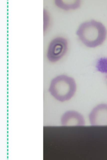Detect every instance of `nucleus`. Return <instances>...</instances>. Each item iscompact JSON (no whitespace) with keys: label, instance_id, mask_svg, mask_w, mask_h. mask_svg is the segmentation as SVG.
Instances as JSON below:
<instances>
[{"label":"nucleus","instance_id":"f257e3e1","mask_svg":"<svg viewBox=\"0 0 107 160\" xmlns=\"http://www.w3.org/2000/svg\"><path fill=\"white\" fill-rule=\"evenodd\" d=\"M76 34L84 46L93 48L105 43L107 38V29L99 21L88 20L79 25Z\"/></svg>","mask_w":107,"mask_h":160},{"label":"nucleus","instance_id":"f03ea898","mask_svg":"<svg viewBox=\"0 0 107 160\" xmlns=\"http://www.w3.org/2000/svg\"><path fill=\"white\" fill-rule=\"evenodd\" d=\"M77 89V83L73 78L61 75L51 80L49 91L55 100L64 102L70 100L74 97Z\"/></svg>","mask_w":107,"mask_h":160},{"label":"nucleus","instance_id":"7ed1b4c3","mask_svg":"<svg viewBox=\"0 0 107 160\" xmlns=\"http://www.w3.org/2000/svg\"><path fill=\"white\" fill-rule=\"evenodd\" d=\"M68 48V42L66 38L62 37L55 38L50 41L48 48V60L51 63L59 62L66 55Z\"/></svg>","mask_w":107,"mask_h":160},{"label":"nucleus","instance_id":"20e7f679","mask_svg":"<svg viewBox=\"0 0 107 160\" xmlns=\"http://www.w3.org/2000/svg\"><path fill=\"white\" fill-rule=\"evenodd\" d=\"M92 126H107V103H100L93 108L89 115Z\"/></svg>","mask_w":107,"mask_h":160},{"label":"nucleus","instance_id":"39448f33","mask_svg":"<svg viewBox=\"0 0 107 160\" xmlns=\"http://www.w3.org/2000/svg\"><path fill=\"white\" fill-rule=\"evenodd\" d=\"M61 123L63 126H83L85 125V120L81 113L70 110L62 115Z\"/></svg>","mask_w":107,"mask_h":160},{"label":"nucleus","instance_id":"423d86ee","mask_svg":"<svg viewBox=\"0 0 107 160\" xmlns=\"http://www.w3.org/2000/svg\"><path fill=\"white\" fill-rule=\"evenodd\" d=\"M54 2L59 9L68 11L78 9L81 5L82 0H54Z\"/></svg>","mask_w":107,"mask_h":160},{"label":"nucleus","instance_id":"0eeeda50","mask_svg":"<svg viewBox=\"0 0 107 160\" xmlns=\"http://www.w3.org/2000/svg\"><path fill=\"white\" fill-rule=\"evenodd\" d=\"M44 28H45L46 25L47 26H48L49 23V16L48 14L47 15V13L45 11H44Z\"/></svg>","mask_w":107,"mask_h":160}]
</instances>
